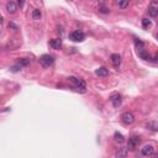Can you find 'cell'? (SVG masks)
<instances>
[{
	"label": "cell",
	"mask_w": 158,
	"mask_h": 158,
	"mask_svg": "<svg viewBox=\"0 0 158 158\" xmlns=\"http://www.w3.org/2000/svg\"><path fill=\"white\" fill-rule=\"evenodd\" d=\"M69 82L74 85L77 92H79V93L87 92V85H85V82L83 79H79V78H75V77H69Z\"/></svg>",
	"instance_id": "6da1fadb"
},
{
	"label": "cell",
	"mask_w": 158,
	"mask_h": 158,
	"mask_svg": "<svg viewBox=\"0 0 158 158\" xmlns=\"http://www.w3.org/2000/svg\"><path fill=\"white\" fill-rule=\"evenodd\" d=\"M140 142H141V139L139 136H131L128 139V142H127V149H130V151H133V149H136L137 148V146L140 145Z\"/></svg>",
	"instance_id": "7a4b0ae2"
},
{
	"label": "cell",
	"mask_w": 158,
	"mask_h": 158,
	"mask_svg": "<svg viewBox=\"0 0 158 158\" xmlns=\"http://www.w3.org/2000/svg\"><path fill=\"white\" fill-rule=\"evenodd\" d=\"M121 120L123 123H126V125H132L135 122V115L131 111H125L121 115Z\"/></svg>",
	"instance_id": "3957f363"
},
{
	"label": "cell",
	"mask_w": 158,
	"mask_h": 158,
	"mask_svg": "<svg viewBox=\"0 0 158 158\" xmlns=\"http://www.w3.org/2000/svg\"><path fill=\"white\" fill-rule=\"evenodd\" d=\"M69 40H72L73 42H82L85 40V35L82 31H73L69 35Z\"/></svg>",
	"instance_id": "277c9868"
},
{
	"label": "cell",
	"mask_w": 158,
	"mask_h": 158,
	"mask_svg": "<svg viewBox=\"0 0 158 158\" xmlns=\"http://www.w3.org/2000/svg\"><path fill=\"white\" fill-rule=\"evenodd\" d=\"M40 63L43 67H50L54 63V57L51 56V54H43V56L40 58Z\"/></svg>",
	"instance_id": "5b68a950"
},
{
	"label": "cell",
	"mask_w": 158,
	"mask_h": 158,
	"mask_svg": "<svg viewBox=\"0 0 158 158\" xmlns=\"http://www.w3.org/2000/svg\"><path fill=\"white\" fill-rule=\"evenodd\" d=\"M154 153V147L152 145H145L141 148V154L143 157H151Z\"/></svg>",
	"instance_id": "8992f818"
},
{
	"label": "cell",
	"mask_w": 158,
	"mask_h": 158,
	"mask_svg": "<svg viewBox=\"0 0 158 158\" xmlns=\"http://www.w3.org/2000/svg\"><path fill=\"white\" fill-rule=\"evenodd\" d=\"M148 15L151 17H156L158 15V3L157 1H152L148 6Z\"/></svg>",
	"instance_id": "52a82bcc"
},
{
	"label": "cell",
	"mask_w": 158,
	"mask_h": 158,
	"mask_svg": "<svg viewBox=\"0 0 158 158\" xmlns=\"http://www.w3.org/2000/svg\"><path fill=\"white\" fill-rule=\"evenodd\" d=\"M110 101H111L113 106L115 107H119L122 102V99H121V95L120 94H113L111 97H110Z\"/></svg>",
	"instance_id": "ba28073f"
},
{
	"label": "cell",
	"mask_w": 158,
	"mask_h": 158,
	"mask_svg": "<svg viewBox=\"0 0 158 158\" xmlns=\"http://www.w3.org/2000/svg\"><path fill=\"white\" fill-rule=\"evenodd\" d=\"M62 45H63V42H62L61 38H53V40L50 41V46L53 50H59L62 47Z\"/></svg>",
	"instance_id": "9c48e42d"
},
{
	"label": "cell",
	"mask_w": 158,
	"mask_h": 158,
	"mask_svg": "<svg viewBox=\"0 0 158 158\" xmlns=\"http://www.w3.org/2000/svg\"><path fill=\"white\" fill-rule=\"evenodd\" d=\"M6 11L9 14H15L17 11V4L15 1H9L6 4Z\"/></svg>",
	"instance_id": "30bf717a"
},
{
	"label": "cell",
	"mask_w": 158,
	"mask_h": 158,
	"mask_svg": "<svg viewBox=\"0 0 158 158\" xmlns=\"http://www.w3.org/2000/svg\"><path fill=\"white\" fill-rule=\"evenodd\" d=\"M110 59H111V63H113L115 67H119V66L121 64V57L119 56L118 53L111 54V57H110Z\"/></svg>",
	"instance_id": "8fae6325"
},
{
	"label": "cell",
	"mask_w": 158,
	"mask_h": 158,
	"mask_svg": "<svg viewBox=\"0 0 158 158\" xmlns=\"http://www.w3.org/2000/svg\"><path fill=\"white\" fill-rule=\"evenodd\" d=\"M95 74L98 75V77H107L109 75V69L105 67H100L98 68L97 71H95Z\"/></svg>",
	"instance_id": "7c38bea8"
},
{
	"label": "cell",
	"mask_w": 158,
	"mask_h": 158,
	"mask_svg": "<svg viewBox=\"0 0 158 158\" xmlns=\"http://www.w3.org/2000/svg\"><path fill=\"white\" fill-rule=\"evenodd\" d=\"M128 153V149L126 147H121L119 148V151L116 152V158H126Z\"/></svg>",
	"instance_id": "4fadbf2b"
},
{
	"label": "cell",
	"mask_w": 158,
	"mask_h": 158,
	"mask_svg": "<svg viewBox=\"0 0 158 158\" xmlns=\"http://www.w3.org/2000/svg\"><path fill=\"white\" fill-rule=\"evenodd\" d=\"M114 140L118 142V143H123V142H125V137H123L122 133H120L119 131H116L114 133Z\"/></svg>",
	"instance_id": "5bb4252c"
},
{
	"label": "cell",
	"mask_w": 158,
	"mask_h": 158,
	"mask_svg": "<svg viewBox=\"0 0 158 158\" xmlns=\"http://www.w3.org/2000/svg\"><path fill=\"white\" fill-rule=\"evenodd\" d=\"M135 46H136V48H137V52H139V51H142V50H145V43H143L142 41L139 40V38H136V40H135Z\"/></svg>",
	"instance_id": "9a60e30c"
},
{
	"label": "cell",
	"mask_w": 158,
	"mask_h": 158,
	"mask_svg": "<svg viewBox=\"0 0 158 158\" xmlns=\"http://www.w3.org/2000/svg\"><path fill=\"white\" fill-rule=\"evenodd\" d=\"M146 127L149 128V130H152V131H154V132L158 130V125H157L156 121H149V122H147V123H146Z\"/></svg>",
	"instance_id": "2e32d148"
},
{
	"label": "cell",
	"mask_w": 158,
	"mask_h": 158,
	"mask_svg": "<svg viewBox=\"0 0 158 158\" xmlns=\"http://www.w3.org/2000/svg\"><path fill=\"white\" fill-rule=\"evenodd\" d=\"M17 66L19 67H27V66H30V59L29 58H21L17 62Z\"/></svg>",
	"instance_id": "e0dca14e"
},
{
	"label": "cell",
	"mask_w": 158,
	"mask_h": 158,
	"mask_svg": "<svg viewBox=\"0 0 158 158\" xmlns=\"http://www.w3.org/2000/svg\"><path fill=\"white\" fill-rule=\"evenodd\" d=\"M139 56L142 58V59H145V61H149L151 59V56L145 51V50H142V51H139Z\"/></svg>",
	"instance_id": "ac0fdd59"
},
{
	"label": "cell",
	"mask_w": 158,
	"mask_h": 158,
	"mask_svg": "<svg viewBox=\"0 0 158 158\" xmlns=\"http://www.w3.org/2000/svg\"><path fill=\"white\" fill-rule=\"evenodd\" d=\"M41 16H42V12H41L40 9H35V10L32 11V17L35 19V20H40Z\"/></svg>",
	"instance_id": "d6986e66"
},
{
	"label": "cell",
	"mask_w": 158,
	"mask_h": 158,
	"mask_svg": "<svg viewBox=\"0 0 158 158\" xmlns=\"http://www.w3.org/2000/svg\"><path fill=\"white\" fill-rule=\"evenodd\" d=\"M116 5H118L120 9H126V8H128L130 3L128 1H121V0H119V1H116Z\"/></svg>",
	"instance_id": "ffe728a7"
},
{
	"label": "cell",
	"mask_w": 158,
	"mask_h": 158,
	"mask_svg": "<svg viewBox=\"0 0 158 158\" xmlns=\"http://www.w3.org/2000/svg\"><path fill=\"white\" fill-rule=\"evenodd\" d=\"M151 20L148 19H142V26H143V29H148V27L151 26Z\"/></svg>",
	"instance_id": "44dd1931"
},
{
	"label": "cell",
	"mask_w": 158,
	"mask_h": 158,
	"mask_svg": "<svg viewBox=\"0 0 158 158\" xmlns=\"http://www.w3.org/2000/svg\"><path fill=\"white\" fill-rule=\"evenodd\" d=\"M99 11L102 12V14H109L110 10H109V8H106V6H102L101 5V6H99Z\"/></svg>",
	"instance_id": "7402d4cb"
},
{
	"label": "cell",
	"mask_w": 158,
	"mask_h": 158,
	"mask_svg": "<svg viewBox=\"0 0 158 158\" xmlns=\"http://www.w3.org/2000/svg\"><path fill=\"white\" fill-rule=\"evenodd\" d=\"M16 4H17V6H20V8H22V6H24V4H25V3H24V1H20V0H19V1H17Z\"/></svg>",
	"instance_id": "603a6c76"
},
{
	"label": "cell",
	"mask_w": 158,
	"mask_h": 158,
	"mask_svg": "<svg viewBox=\"0 0 158 158\" xmlns=\"http://www.w3.org/2000/svg\"><path fill=\"white\" fill-rule=\"evenodd\" d=\"M9 27H12V29H15V30L17 29V26H16L15 24H12V22H10V24H9Z\"/></svg>",
	"instance_id": "cb8c5ba5"
},
{
	"label": "cell",
	"mask_w": 158,
	"mask_h": 158,
	"mask_svg": "<svg viewBox=\"0 0 158 158\" xmlns=\"http://www.w3.org/2000/svg\"><path fill=\"white\" fill-rule=\"evenodd\" d=\"M11 71H12V72H17V71H19V66L12 67V68H11Z\"/></svg>",
	"instance_id": "d4e9b609"
},
{
	"label": "cell",
	"mask_w": 158,
	"mask_h": 158,
	"mask_svg": "<svg viewBox=\"0 0 158 158\" xmlns=\"http://www.w3.org/2000/svg\"><path fill=\"white\" fill-rule=\"evenodd\" d=\"M1 22H3V16L0 15V24H1Z\"/></svg>",
	"instance_id": "484cf974"
}]
</instances>
